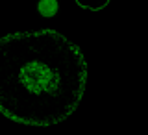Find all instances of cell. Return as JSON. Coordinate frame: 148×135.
<instances>
[{
  "label": "cell",
  "mask_w": 148,
  "mask_h": 135,
  "mask_svg": "<svg viewBox=\"0 0 148 135\" xmlns=\"http://www.w3.org/2000/svg\"><path fill=\"white\" fill-rule=\"evenodd\" d=\"M58 9H59L58 0H39V4H37V11L43 17H54Z\"/></svg>",
  "instance_id": "obj_2"
},
{
  "label": "cell",
  "mask_w": 148,
  "mask_h": 135,
  "mask_svg": "<svg viewBox=\"0 0 148 135\" xmlns=\"http://www.w3.org/2000/svg\"><path fill=\"white\" fill-rule=\"evenodd\" d=\"M87 85L80 46L50 28L0 39V113L24 126H54L78 109Z\"/></svg>",
  "instance_id": "obj_1"
},
{
  "label": "cell",
  "mask_w": 148,
  "mask_h": 135,
  "mask_svg": "<svg viewBox=\"0 0 148 135\" xmlns=\"http://www.w3.org/2000/svg\"><path fill=\"white\" fill-rule=\"evenodd\" d=\"M109 2L111 0H76V4L82 9H89V11H102L109 6Z\"/></svg>",
  "instance_id": "obj_3"
}]
</instances>
